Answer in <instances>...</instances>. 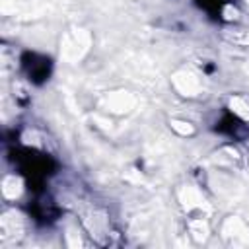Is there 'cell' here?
Instances as JSON below:
<instances>
[{
  "label": "cell",
  "instance_id": "6da1fadb",
  "mask_svg": "<svg viewBox=\"0 0 249 249\" xmlns=\"http://www.w3.org/2000/svg\"><path fill=\"white\" fill-rule=\"evenodd\" d=\"M23 60H25L23 66H25V70H27V74H29V78H31L33 82L41 84V82L49 76V68H51V64H49L47 58L37 56V54H25Z\"/></svg>",
  "mask_w": 249,
  "mask_h": 249
},
{
  "label": "cell",
  "instance_id": "7a4b0ae2",
  "mask_svg": "<svg viewBox=\"0 0 249 249\" xmlns=\"http://www.w3.org/2000/svg\"><path fill=\"white\" fill-rule=\"evenodd\" d=\"M196 2H198V6H202L208 12H218L224 4V0H196Z\"/></svg>",
  "mask_w": 249,
  "mask_h": 249
}]
</instances>
